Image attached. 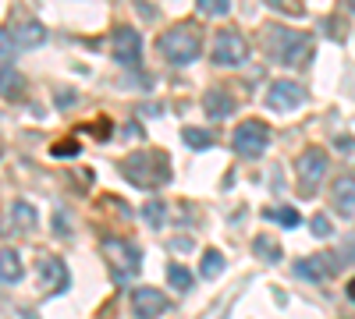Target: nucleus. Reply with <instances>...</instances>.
<instances>
[{
  "label": "nucleus",
  "instance_id": "obj_25",
  "mask_svg": "<svg viewBox=\"0 0 355 319\" xmlns=\"http://www.w3.org/2000/svg\"><path fill=\"white\" fill-rule=\"evenodd\" d=\"M163 213H167L163 202H150V206L142 209V217H146V224H150V227H160L163 224Z\"/></svg>",
  "mask_w": 355,
  "mask_h": 319
},
{
  "label": "nucleus",
  "instance_id": "obj_30",
  "mask_svg": "<svg viewBox=\"0 0 355 319\" xmlns=\"http://www.w3.org/2000/svg\"><path fill=\"white\" fill-rule=\"evenodd\" d=\"M348 298H352V302H355V281L348 284Z\"/></svg>",
  "mask_w": 355,
  "mask_h": 319
},
{
  "label": "nucleus",
  "instance_id": "obj_24",
  "mask_svg": "<svg viewBox=\"0 0 355 319\" xmlns=\"http://www.w3.org/2000/svg\"><path fill=\"white\" fill-rule=\"evenodd\" d=\"M196 11L199 14H227V11H231V0H196Z\"/></svg>",
  "mask_w": 355,
  "mask_h": 319
},
{
  "label": "nucleus",
  "instance_id": "obj_12",
  "mask_svg": "<svg viewBox=\"0 0 355 319\" xmlns=\"http://www.w3.org/2000/svg\"><path fill=\"white\" fill-rule=\"evenodd\" d=\"M39 273H43V276H39V287H43L47 294L60 291V287L68 284V270H65V263H60V259H43V263H39Z\"/></svg>",
  "mask_w": 355,
  "mask_h": 319
},
{
  "label": "nucleus",
  "instance_id": "obj_26",
  "mask_svg": "<svg viewBox=\"0 0 355 319\" xmlns=\"http://www.w3.org/2000/svg\"><path fill=\"white\" fill-rule=\"evenodd\" d=\"M309 231L317 234V238H330V234H334V224H330V217H323V213H320V217H312Z\"/></svg>",
  "mask_w": 355,
  "mask_h": 319
},
{
  "label": "nucleus",
  "instance_id": "obj_4",
  "mask_svg": "<svg viewBox=\"0 0 355 319\" xmlns=\"http://www.w3.org/2000/svg\"><path fill=\"white\" fill-rule=\"evenodd\" d=\"M231 142H235V153L242 160H260L266 153V145H270V128L263 121H242L235 128Z\"/></svg>",
  "mask_w": 355,
  "mask_h": 319
},
{
  "label": "nucleus",
  "instance_id": "obj_16",
  "mask_svg": "<svg viewBox=\"0 0 355 319\" xmlns=\"http://www.w3.org/2000/svg\"><path fill=\"white\" fill-rule=\"evenodd\" d=\"M0 96L4 99H22L25 96V75H18L14 68H0Z\"/></svg>",
  "mask_w": 355,
  "mask_h": 319
},
{
  "label": "nucleus",
  "instance_id": "obj_29",
  "mask_svg": "<svg viewBox=\"0 0 355 319\" xmlns=\"http://www.w3.org/2000/svg\"><path fill=\"white\" fill-rule=\"evenodd\" d=\"M352 145H355L352 139H338V149H345V153H352Z\"/></svg>",
  "mask_w": 355,
  "mask_h": 319
},
{
  "label": "nucleus",
  "instance_id": "obj_11",
  "mask_svg": "<svg viewBox=\"0 0 355 319\" xmlns=\"http://www.w3.org/2000/svg\"><path fill=\"white\" fill-rule=\"evenodd\" d=\"M132 309L139 319H160L167 309H171V302H167V294L157 291V287H135L132 291Z\"/></svg>",
  "mask_w": 355,
  "mask_h": 319
},
{
  "label": "nucleus",
  "instance_id": "obj_9",
  "mask_svg": "<svg viewBox=\"0 0 355 319\" xmlns=\"http://www.w3.org/2000/svg\"><path fill=\"white\" fill-rule=\"evenodd\" d=\"M295 170H299V178H302V191L309 196V191L317 188V181L327 174V153H323L320 145L302 149V156L295 160Z\"/></svg>",
  "mask_w": 355,
  "mask_h": 319
},
{
  "label": "nucleus",
  "instance_id": "obj_2",
  "mask_svg": "<svg viewBox=\"0 0 355 319\" xmlns=\"http://www.w3.org/2000/svg\"><path fill=\"white\" fill-rule=\"evenodd\" d=\"M121 170H124V178L132 185H139V188H157V185L167 181V174H171L163 153H132L121 163Z\"/></svg>",
  "mask_w": 355,
  "mask_h": 319
},
{
  "label": "nucleus",
  "instance_id": "obj_31",
  "mask_svg": "<svg viewBox=\"0 0 355 319\" xmlns=\"http://www.w3.org/2000/svg\"><path fill=\"white\" fill-rule=\"evenodd\" d=\"M348 4H352V8H355V0H348Z\"/></svg>",
  "mask_w": 355,
  "mask_h": 319
},
{
  "label": "nucleus",
  "instance_id": "obj_21",
  "mask_svg": "<svg viewBox=\"0 0 355 319\" xmlns=\"http://www.w3.org/2000/svg\"><path fill=\"white\" fill-rule=\"evenodd\" d=\"M167 281H171L174 291H189L192 287V273L185 266H178V263H171V266H167Z\"/></svg>",
  "mask_w": 355,
  "mask_h": 319
},
{
  "label": "nucleus",
  "instance_id": "obj_19",
  "mask_svg": "<svg viewBox=\"0 0 355 319\" xmlns=\"http://www.w3.org/2000/svg\"><path fill=\"white\" fill-rule=\"evenodd\" d=\"M11 217H14V220H11L14 231H29V227L36 224V209H32L29 202H14V206H11Z\"/></svg>",
  "mask_w": 355,
  "mask_h": 319
},
{
  "label": "nucleus",
  "instance_id": "obj_20",
  "mask_svg": "<svg viewBox=\"0 0 355 319\" xmlns=\"http://www.w3.org/2000/svg\"><path fill=\"white\" fill-rule=\"evenodd\" d=\"M253 248H256V255H260V259H266V263H277V259H281V248H277V241H274V238H266V234H260V238L253 241Z\"/></svg>",
  "mask_w": 355,
  "mask_h": 319
},
{
  "label": "nucleus",
  "instance_id": "obj_13",
  "mask_svg": "<svg viewBox=\"0 0 355 319\" xmlns=\"http://www.w3.org/2000/svg\"><path fill=\"white\" fill-rule=\"evenodd\" d=\"M25 276V266H22V255L14 248H0V281L4 284H18Z\"/></svg>",
  "mask_w": 355,
  "mask_h": 319
},
{
  "label": "nucleus",
  "instance_id": "obj_7",
  "mask_svg": "<svg viewBox=\"0 0 355 319\" xmlns=\"http://www.w3.org/2000/svg\"><path fill=\"white\" fill-rule=\"evenodd\" d=\"M111 57L117 64H124V68H135V64L142 60V36L132 25L114 29V36H111Z\"/></svg>",
  "mask_w": 355,
  "mask_h": 319
},
{
  "label": "nucleus",
  "instance_id": "obj_18",
  "mask_svg": "<svg viewBox=\"0 0 355 319\" xmlns=\"http://www.w3.org/2000/svg\"><path fill=\"white\" fill-rule=\"evenodd\" d=\"M263 217L266 220H274V224H281V227H299L302 220H299V209H291V206H277V209H263Z\"/></svg>",
  "mask_w": 355,
  "mask_h": 319
},
{
  "label": "nucleus",
  "instance_id": "obj_14",
  "mask_svg": "<svg viewBox=\"0 0 355 319\" xmlns=\"http://www.w3.org/2000/svg\"><path fill=\"white\" fill-rule=\"evenodd\" d=\"M11 32H14V39H18V47H39V43L47 39V29L39 25V21H18V25H11Z\"/></svg>",
  "mask_w": 355,
  "mask_h": 319
},
{
  "label": "nucleus",
  "instance_id": "obj_23",
  "mask_svg": "<svg viewBox=\"0 0 355 319\" xmlns=\"http://www.w3.org/2000/svg\"><path fill=\"white\" fill-rule=\"evenodd\" d=\"M220 270H224V255H220L217 248H206V252H203V266H199V273H203V276H217Z\"/></svg>",
  "mask_w": 355,
  "mask_h": 319
},
{
  "label": "nucleus",
  "instance_id": "obj_5",
  "mask_svg": "<svg viewBox=\"0 0 355 319\" xmlns=\"http://www.w3.org/2000/svg\"><path fill=\"white\" fill-rule=\"evenodd\" d=\"M210 57H214V64H220V68H238V64L249 60V43H245L235 29H220V32L214 36Z\"/></svg>",
  "mask_w": 355,
  "mask_h": 319
},
{
  "label": "nucleus",
  "instance_id": "obj_28",
  "mask_svg": "<svg viewBox=\"0 0 355 319\" xmlns=\"http://www.w3.org/2000/svg\"><path fill=\"white\" fill-rule=\"evenodd\" d=\"M78 153V142H57L54 145V156H75Z\"/></svg>",
  "mask_w": 355,
  "mask_h": 319
},
{
  "label": "nucleus",
  "instance_id": "obj_15",
  "mask_svg": "<svg viewBox=\"0 0 355 319\" xmlns=\"http://www.w3.org/2000/svg\"><path fill=\"white\" fill-rule=\"evenodd\" d=\"M334 206L341 213H355V178L352 174H341L334 181Z\"/></svg>",
  "mask_w": 355,
  "mask_h": 319
},
{
  "label": "nucleus",
  "instance_id": "obj_17",
  "mask_svg": "<svg viewBox=\"0 0 355 319\" xmlns=\"http://www.w3.org/2000/svg\"><path fill=\"white\" fill-rule=\"evenodd\" d=\"M231 110H235V103H231V96H227L224 89L206 93V114H210V117H227Z\"/></svg>",
  "mask_w": 355,
  "mask_h": 319
},
{
  "label": "nucleus",
  "instance_id": "obj_1",
  "mask_svg": "<svg viewBox=\"0 0 355 319\" xmlns=\"http://www.w3.org/2000/svg\"><path fill=\"white\" fill-rule=\"evenodd\" d=\"M266 43H270V54H274L281 64H288V68H295V64H302L312 50V39L299 29H284V25H274L266 29Z\"/></svg>",
  "mask_w": 355,
  "mask_h": 319
},
{
  "label": "nucleus",
  "instance_id": "obj_10",
  "mask_svg": "<svg viewBox=\"0 0 355 319\" xmlns=\"http://www.w3.org/2000/svg\"><path fill=\"white\" fill-rule=\"evenodd\" d=\"M295 273L302 276V281L323 284V281H330V276L338 273V255H330V252H312V255H306V259L295 263Z\"/></svg>",
  "mask_w": 355,
  "mask_h": 319
},
{
  "label": "nucleus",
  "instance_id": "obj_3",
  "mask_svg": "<svg viewBox=\"0 0 355 319\" xmlns=\"http://www.w3.org/2000/svg\"><path fill=\"white\" fill-rule=\"evenodd\" d=\"M160 50L171 64H192L199 57V29L196 25H174L171 32L160 36Z\"/></svg>",
  "mask_w": 355,
  "mask_h": 319
},
{
  "label": "nucleus",
  "instance_id": "obj_27",
  "mask_svg": "<svg viewBox=\"0 0 355 319\" xmlns=\"http://www.w3.org/2000/svg\"><path fill=\"white\" fill-rule=\"evenodd\" d=\"M14 47H18L14 32H11V29H0V57H11V54H14Z\"/></svg>",
  "mask_w": 355,
  "mask_h": 319
},
{
  "label": "nucleus",
  "instance_id": "obj_8",
  "mask_svg": "<svg viewBox=\"0 0 355 319\" xmlns=\"http://www.w3.org/2000/svg\"><path fill=\"white\" fill-rule=\"evenodd\" d=\"M306 99H309L306 85L291 82V78H281V82H274L266 89V106H270V110H299Z\"/></svg>",
  "mask_w": 355,
  "mask_h": 319
},
{
  "label": "nucleus",
  "instance_id": "obj_6",
  "mask_svg": "<svg viewBox=\"0 0 355 319\" xmlns=\"http://www.w3.org/2000/svg\"><path fill=\"white\" fill-rule=\"evenodd\" d=\"M107 259H111V266H114V281L117 284H124V281H132V276L139 273V266H142V252L132 245V241H107Z\"/></svg>",
  "mask_w": 355,
  "mask_h": 319
},
{
  "label": "nucleus",
  "instance_id": "obj_22",
  "mask_svg": "<svg viewBox=\"0 0 355 319\" xmlns=\"http://www.w3.org/2000/svg\"><path fill=\"white\" fill-rule=\"evenodd\" d=\"M181 139H185V145H192V149H210L214 145V135L203 132V128H185Z\"/></svg>",
  "mask_w": 355,
  "mask_h": 319
}]
</instances>
